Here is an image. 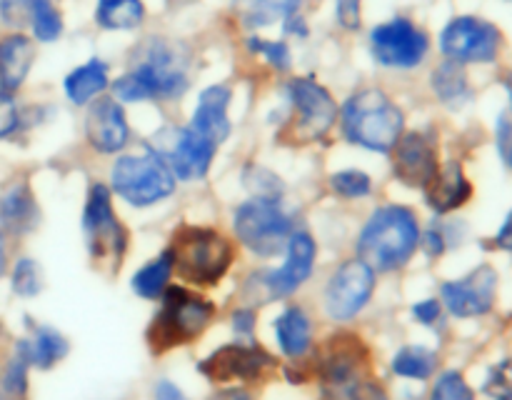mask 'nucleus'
Masks as SVG:
<instances>
[{"mask_svg": "<svg viewBox=\"0 0 512 400\" xmlns=\"http://www.w3.org/2000/svg\"><path fill=\"white\" fill-rule=\"evenodd\" d=\"M495 245L503 250H512V213L508 215V220L503 223L500 233L495 235Z\"/></svg>", "mask_w": 512, "mask_h": 400, "instance_id": "obj_46", "label": "nucleus"}, {"mask_svg": "<svg viewBox=\"0 0 512 400\" xmlns=\"http://www.w3.org/2000/svg\"><path fill=\"white\" fill-rule=\"evenodd\" d=\"M233 325L238 333L250 335L253 333V325H255V313L253 310H238V313L233 315Z\"/></svg>", "mask_w": 512, "mask_h": 400, "instance_id": "obj_44", "label": "nucleus"}, {"mask_svg": "<svg viewBox=\"0 0 512 400\" xmlns=\"http://www.w3.org/2000/svg\"><path fill=\"white\" fill-rule=\"evenodd\" d=\"M423 188L425 200H428V205L435 213H450V210L460 208L470 198V193H473L458 163H445L443 168L435 170V175Z\"/></svg>", "mask_w": 512, "mask_h": 400, "instance_id": "obj_21", "label": "nucleus"}, {"mask_svg": "<svg viewBox=\"0 0 512 400\" xmlns=\"http://www.w3.org/2000/svg\"><path fill=\"white\" fill-rule=\"evenodd\" d=\"M83 230L93 260H108L110 265L118 268L120 258L125 253L128 235H125L120 220L115 218L113 205H110V193L105 185H93L90 188L83 213Z\"/></svg>", "mask_w": 512, "mask_h": 400, "instance_id": "obj_10", "label": "nucleus"}, {"mask_svg": "<svg viewBox=\"0 0 512 400\" xmlns=\"http://www.w3.org/2000/svg\"><path fill=\"white\" fill-rule=\"evenodd\" d=\"M498 145H500V155H503V160L512 168V118H508V115L500 118Z\"/></svg>", "mask_w": 512, "mask_h": 400, "instance_id": "obj_41", "label": "nucleus"}, {"mask_svg": "<svg viewBox=\"0 0 512 400\" xmlns=\"http://www.w3.org/2000/svg\"><path fill=\"white\" fill-rule=\"evenodd\" d=\"M485 393L493 400H512V360H503L490 370Z\"/></svg>", "mask_w": 512, "mask_h": 400, "instance_id": "obj_35", "label": "nucleus"}, {"mask_svg": "<svg viewBox=\"0 0 512 400\" xmlns=\"http://www.w3.org/2000/svg\"><path fill=\"white\" fill-rule=\"evenodd\" d=\"M13 290L18 295H35L40 290L38 265L30 258H23L13 270Z\"/></svg>", "mask_w": 512, "mask_h": 400, "instance_id": "obj_36", "label": "nucleus"}, {"mask_svg": "<svg viewBox=\"0 0 512 400\" xmlns=\"http://www.w3.org/2000/svg\"><path fill=\"white\" fill-rule=\"evenodd\" d=\"M338 20L345 28L360 25V0H338Z\"/></svg>", "mask_w": 512, "mask_h": 400, "instance_id": "obj_40", "label": "nucleus"}, {"mask_svg": "<svg viewBox=\"0 0 512 400\" xmlns=\"http://www.w3.org/2000/svg\"><path fill=\"white\" fill-rule=\"evenodd\" d=\"M85 133L90 145L100 153H115L128 143V120L115 100L103 98L90 108L85 120Z\"/></svg>", "mask_w": 512, "mask_h": 400, "instance_id": "obj_19", "label": "nucleus"}, {"mask_svg": "<svg viewBox=\"0 0 512 400\" xmlns=\"http://www.w3.org/2000/svg\"><path fill=\"white\" fill-rule=\"evenodd\" d=\"M440 45H443V53L455 63H485L498 55L500 33L495 25L465 15V18H455L443 30Z\"/></svg>", "mask_w": 512, "mask_h": 400, "instance_id": "obj_15", "label": "nucleus"}, {"mask_svg": "<svg viewBox=\"0 0 512 400\" xmlns=\"http://www.w3.org/2000/svg\"><path fill=\"white\" fill-rule=\"evenodd\" d=\"M430 400H473V390L468 388L465 378L455 370L443 373L433 388V398Z\"/></svg>", "mask_w": 512, "mask_h": 400, "instance_id": "obj_33", "label": "nucleus"}, {"mask_svg": "<svg viewBox=\"0 0 512 400\" xmlns=\"http://www.w3.org/2000/svg\"><path fill=\"white\" fill-rule=\"evenodd\" d=\"M155 400H188L173 383L168 380H160L158 388H155Z\"/></svg>", "mask_w": 512, "mask_h": 400, "instance_id": "obj_45", "label": "nucleus"}, {"mask_svg": "<svg viewBox=\"0 0 512 400\" xmlns=\"http://www.w3.org/2000/svg\"><path fill=\"white\" fill-rule=\"evenodd\" d=\"M345 138L378 153H390L403 135V113L383 90H360L343 108Z\"/></svg>", "mask_w": 512, "mask_h": 400, "instance_id": "obj_3", "label": "nucleus"}, {"mask_svg": "<svg viewBox=\"0 0 512 400\" xmlns=\"http://www.w3.org/2000/svg\"><path fill=\"white\" fill-rule=\"evenodd\" d=\"M18 125V108H15V100L10 98V93L0 90V138L10 135Z\"/></svg>", "mask_w": 512, "mask_h": 400, "instance_id": "obj_39", "label": "nucleus"}, {"mask_svg": "<svg viewBox=\"0 0 512 400\" xmlns=\"http://www.w3.org/2000/svg\"><path fill=\"white\" fill-rule=\"evenodd\" d=\"M168 255L173 260V270H178L183 280L195 285H215L228 273L233 245L218 230L183 225L173 235Z\"/></svg>", "mask_w": 512, "mask_h": 400, "instance_id": "obj_4", "label": "nucleus"}, {"mask_svg": "<svg viewBox=\"0 0 512 400\" xmlns=\"http://www.w3.org/2000/svg\"><path fill=\"white\" fill-rule=\"evenodd\" d=\"M115 95L120 100L175 98L188 88L185 58L163 40H153L143 58L130 73L115 80Z\"/></svg>", "mask_w": 512, "mask_h": 400, "instance_id": "obj_2", "label": "nucleus"}, {"mask_svg": "<svg viewBox=\"0 0 512 400\" xmlns=\"http://www.w3.org/2000/svg\"><path fill=\"white\" fill-rule=\"evenodd\" d=\"M395 178L423 188L438 170V148L430 133H408L395 143Z\"/></svg>", "mask_w": 512, "mask_h": 400, "instance_id": "obj_18", "label": "nucleus"}, {"mask_svg": "<svg viewBox=\"0 0 512 400\" xmlns=\"http://www.w3.org/2000/svg\"><path fill=\"white\" fill-rule=\"evenodd\" d=\"M425 248H428L430 255H440L445 248V238L440 233H435V230H430V233L425 235Z\"/></svg>", "mask_w": 512, "mask_h": 400, "instance_id": "obj_47", "label": "nucleus"}, {"mask_svg": "<svg viewBox=\"0 0 512 400\" xmlns=\"http://www.w3.org/2000/svg\"><path fill=\"white\" fill-rule=\"evenodd\" d=\"M35 48L25 35H8L0 40V88L5 93L18 88L28 75Z\"/></svg>", "mask_w": 512, "mask_h": 400, "instance_id": "obj_22", "label": "nucleus"}, {"mask_svg": "<svg viewBox=\"0 0 512 400\" xmlns=\"http://www.w3.org/2000/svg\"><path fill=\"white\" fill-rule=\"evenodd\" d=\"M113 188L130 205H153L175 190V175L158 153L123 155L113 168Z\"/></svg>", "mask_w": 512, "mask_h": 400, "instance_id": "obj_6", "label": "nucleus"}, {"mask_svg": "<svg viewBox=\"0 0 512 400\" xmlns=\"http://www.w3.org/2000/svg\"><path fill=\"white\" fill-rule=\"evenodd\" d=\"M315 243L308 233H293L288 240V260L283 268L260 275V285L268 290V298H285L295 293L313 273Z\"/></svg>", "mask_w": 512, "mask_h": 400, "instance_id": "obj_17", "label": "nucleus"}, {"mask_svg": "<svg viewBox=\"0 0 512 400\" xmlns=\"http://www.w3.org/2000/svg\"><path fill=\"white\" fill-rule=\"evenodd\" d=\"M275 335L290 358H300L310 348V320L300 308H288L278 320H275Z\"/></svg>", "mask_w": 512, "mask_h": 400, "instance_id": "obj_24", "label": "nucleus"}, {"mask_svg": "<svg viewBox=\"0 0 512 400\" xmlns=\"http://www.w3.org/2000/svg\"><path fill=\"white\" fill-rule=\"evenodd\" d=\"M433 85L445 103H460V100L468 95V80H465L463 68H460L455 60L453 63L440 65V68L435 70Z\"/></svg>", "mask_w": 512, "mask_h": 400, "instance_id": "obj_32", "label": "nucleus"}, {"mask_svg": "<svg viewBox=\"0 0 512 400\" xmlns=\"http://www.w3.org/2000/svg\"><path fill=\"white\" fill-rule=\"evenodd\" d=\"M215 148L218 145L200 138L190 128H163L153 138V153H158L168 163L173 175H180L185 180L203 178L208 173L215 158Z\"/></svg>", "mask_w": 512, "mask_h": 400, "instance_id": "obj_12", "label": "nucleus"}, {"mask_svg": "<svg viewBox=\"0 0 512 400\" xmlns=\"http://www.w3.org/2000/svg\"><path fill=\"white\" fill-rule=\"evenodd\" d=\"M413 315L420 320V323H425V325L435 323V320L440 318V305H438V300H423V303L415 305Z\"/></svg>", "mask_w": 512, "mask_h": 400, "instance_id": "obj_43", "label": "nucleus"}, {"mask_svg": "<svg viewBox=\"0 0 512 400\" xmlns=\"http://www.w3.org/2000/svg\"><path fill=\"white\" fill-rule=\"evenodd\" d=\"M228 103L230 90L223 88V85H213V88L203 90L198 100V108L193 113V120H190V130L215 145L223 143L230 133Z\"/></svg>", "mask_w": 512, "mask_h": 400, "instance_id": "obj_20", "label": "nucleus"}, {"mask_svg": "<svg viewBox=\"0 0 512 400\" xmlns=\"http://www.w3.org/2000/svg\"><path fill=\"white\" fill-rule=\"evenodd\" d=\"M375 288V273L363 260H348L335 270L325 290V308L335 320H348L365 308Z\"/></svg>", "mask_w": 512, "mask_h": 400, "instance_id": "obj_13", "label": "nucleus"}, {"mask_svg": "<svg viewBox=\"0 0 512 400\" xmlns=\"http://www.w3.org/2000/svg\"><path fill=\"white\" fill-rule=\"evenodd\" d=\"M420 240L418 218L403 205H385L360 233L358 255L373 270H395L410 260Z\"/></svg>", "mask_w": 512, "mask_h": 400, "instance_id": "obj_1", "label": "nucleus"}, {"mask_svg": "<svg viewBox=\"0 0 512 400\" xmlns=\"http://www.w3.org/2000/svg\"><path fill=\"white\" fill-rule=\"evenodd\" d=\"M495 285H498L495 270L490 265H480L465 278L445 283L443 300L450 313L458 315V318H475V315H485L493 308Z\"/></svg>", "mask_w": 512, "mask_h": 400, "instance_id": "obj_16", "label": "nucleus"}, {"mask_svg": "<svg viewBox=\"0 0 512 400\" xmlns=\"http://www.w3.org/2000/svg\"><path fill=\"white\" fill-rule=\"evenodd\" d=\"M348 400H388V395H385V390L373 378H368L350 393Z\"/></svg>", "mask_w": 512, "mask_h": 400, "instance_id": "obj_42", "label": "nucleus"}, {"mask_svg": "<svg viewBox=\"0 0 512 400\" xmlns=\"http://www.w3.org/2000/svg\"><path fill=\"white\" fill-rule=\"evenodd\" d=\"M18 353L28 360V365L50 368V365L58 363L60 358H65L68 343H65V338L58 330L38 325V328H33V335H30L28 340H20Z\"/></svg>", "mask_w": 512, "mask_h": 400, "instance_id": "obj_23", "label": "nucleus"}, {"mask_svg": "<svg viewBox=\"0 0 512 400\" xmlns=\"http://www.w3.org/2000/svg\"><path fill=\"white\" fill-rule=\"evenodd\" d=\"M333 190L345 195V198H363L370 193V178L360 170H343V173L333 175Z\"/></svg>", "mask_w": 512, "mask_h": 400, "instance_id": "obj_34", "label": "nucleus"}, {"mask_svg": "<svg viewBox=\"0 0 512 400\" xmlns=\"http://www.w3.org/2000/svg\"><path fill=\"white\" fill-rule=\"evenodd\" d=\"M275 358L260 345H223L200 363V373L213 383H258L275 370Z\"/></svg>", "mask_w": 512, "mask_h": 400, "instance_id": "obj_11", "label": "nucleus"}, {"mask_svg": "<svg viewBox=\"0 0 512 400\" xmlns=\"http://www.w3.org/2000/svg\"><path fill=\"white\" fill-rule=\"evenodd\" d=\"M235 233L258 255H275L288 245L293 223L278 198L255 195L235 210Z\"/></svg>", "mask_w": 512, "mask_h": 400, "instance_id": "obj_8", "label": "nucleus"}, {"mask_svg": "<svg viewBox=\"0 0 512 400\" xmlns=\"http://www.w3.org/2000/svg\"><path fill=\"white\" fill-rule=\"evenodd\" d=\"M173 275V260H170L168 250L160 258L150 260L148 265L133 275V290L143 298H160L168 288V280Z\"/></svg>", "mask_w": 512, "mask_h": 400, "instance_id": "obj_28", "label": "nucleus"}, {"mask_svg": "<svg viewBox=\"0 0 512 400\" xmlns=\"http://www.w3.org/2000/svg\"><path fill=\"white\" fill-rule=\"evenodd\" d=\"M288 93L293 100V118L285 123L280 138L290 145H308L323 138L338 115L328 90L310 78H295L290 80Z\"/></svg>", "mask_w": 512, "mask_h": 400, "instance_id": "obj_7", "label": "nucleus"}, {"mask_svg": "<svg viewBox=\"0 0 512 400\" xmlns=\"http://www.w3.org/2000/svg\"><path fill=\"white\" fill-rule=\"evenodd\" d=\"M3 8L23 10L40 40H55L60 35V15L50 0H5Z\"/></svg>", "mask_w": 512, "mask_h": 400, "instance_id": "obj_27", "label": "nucleus"}, {"mask_svg": "<svg viewBox=\"0 0 512 400\" xmlns=\"http://www.w3.org/2000/svg\"><path fill=\"white\" fill-rule=\"evenodd\" d=\"M218 400H250V395L248 393H225V395H220Z\"/></svg>", "mask_w": 512, "mask_h": 400, "instance_id": "obj_48", "label": "nucleus"}, {"mask_svg": "<svg viewBox=\"0 0 512 400\" xmlns=\"http://www.w3.org/2000/svg\"><path fill=\"white\" fill-rule=\"evenodd\" d=\"M5 268V243H3V235H0V273Z\"/></svg>", "mask_w": 512, "mask_h": 400, "instance_id": "obj_49", "label": "nucleus"}, {"mask_svg": "<svg viewBox=\"0 0 512 400\" xmlns=\"http://www.w3.org/2000/svg\"><path fill=\"white\" fill-rule=\"evenodd\" d=\"M370 45L375 58L388 68H413L428 53V35L410 20L395 18L373 30Z\"/></svg>", "mask_w": 512, "mask_h": 400, "instance_id": "obj_14", "label": "nucleus"}, {"mask_svg": "<svg viewBox=\"0 0 512 400\" xmlns=\"http://www.w3.org/2000/svg\"><path fill=\"white\" fill-rule=\"evenodd\" d=\"M25 373H28V360L23 358L20 353H15L13 363L8 365V373H5V388H8L10 395L20 398L25 393Z\"/></svg>", "mask_w": 512, "mask_h": 400, "instance_id": "obj_37", "label": "nucleus"}, {"mask_svg": "<svg viewBox=\"0 0 512 400\" xmlns=\"http://www.w3.org/2000/svg\"><path fill=\"white\" fill-rule=\"evenodd\" d=\"M98 23L108 30H130L140 25L145 8L140 0H100Z\"/></svg>", "mask_w": 512, "mask_h": 400, "instance_id": "obj_29", "label": "nucleus"}, {"mask_svg": "<svg viewBox=\"0 0 512 400\" xmlns=\"http://www.w3.org/2000/svg\"><path fill=\"white\" fill-rule=\"evenodd\" d=\"M250 48H253L255 53H263L265 58H268L270 63L275 65V68L285 70L290 65V53H288V48H285L283 43H270V40L253 38V40H250Z\"/></svg>", "mask_w": 512, "mask_h": 400, "instance_id": "obj_38", "label": "nucleus"}, {"mask_svg": "<svg viewBox=\"0 0 512 400\" xmlns=\"http://www.w3.org/2000/svg\"><path fill=\"white\" fill-rule=\"evenodd\" d=\"M108 85V68L100 60H88L85 65L75 68L65 80V93L73 103L83 105Z\"/></svg>", "mask_w": 512, "mask_h": 400, "instance_id": "obj_25", "label": "nucleus"}, {"mask_svg": "<svg viewBox=\"0 0 512 400\" xmlns=\"http://www.w3.org/2000/svg\"><path fill=\"white\" fill-rule=\"evenodd\" d=\"M0 220L13 230H28L35 220V203L28 188H13L0 200Z\"/></svg>", "mask_w": 512, "mask_h": 400, "instance_id": "obj_30", "label": "nucleus"}, {"mask_svg": "<svg viewBox=\"0 0 512 400\" xmlns=\"http://www.w3.org/2000/svg\"><path fill=\"white\" fill-rule=\"evenodd\" d=\"M368 378L370 355L363 340L348 333L333 335L320 355V383L325 395L333 400H345Z\"/></svg>", "mask_w": 512, "mask_h": 400, "instance_id": "obj_9", "label": "nucleus"}, {"mask_svg": "<svg viewBox=\"0 0 512 400\" xmlns=\"http://www.w3.org/2000/svg\"><path fill=\"white\" fill-rule=\"evenodd\" d=\"M435 363V353H430L428 348H420V345H410V348H403L393 360V370L403 378H415V380H425L433 375Z\"/></svg>", "mask_w": 512, "mask_h": 400, "instance_id": "obj_31", "label": "nucleus"}, {"mask_svg": "<svg viewBox=\"0 0 512 400\" xmlns=\"http://www.w3.org/2000/svg\"><path fill=\"white\" fill-rule=\"evenodd\" d=\"M215 315V305L203 295L185 290L180 285L165 288L163 305L148 328V343L153 353L190 343L198 338Z\"/></svg>", "mask_w": 512, "mask_h": 400, "instance_id": "obj_5", "label": "nucleus"}, {"mask_svg": "<svg viewBox=\"0 0 512 400\" xmlns=\"http://www.w3.org/2000/svg\"><path fill=\"white\" fill-rule=\"evenodd\" d=\"M235 5L250 28H260V25L290 20L298 15L300 0H235Z\"/></svg>", "mask_w": 512, "mask_h": 400, "instance_id": "obj_26", "label": "nucleus"}, {"mask_svg": "<svg viewBox=\"0 0 512 400\" xmlns=\"http://www.w3.org/2000/svg\"><path fill=\"white\" fill-rule=\"evenodd\" d=\"M508 90H510V100H512V78L508 80Z\"/></svg>", "mask_w": 512, "mask_h": 400, "instance_id": "obj_50", "label": "nucleus"}]
</instances>
